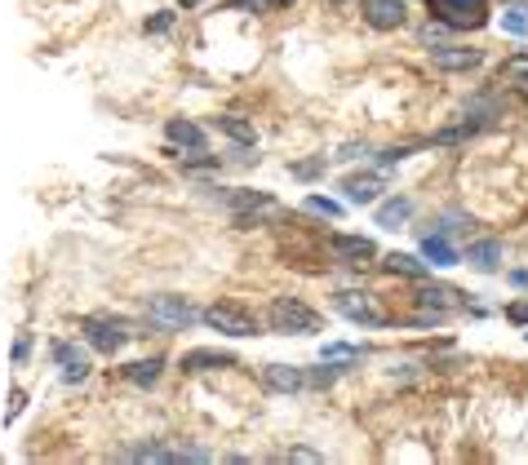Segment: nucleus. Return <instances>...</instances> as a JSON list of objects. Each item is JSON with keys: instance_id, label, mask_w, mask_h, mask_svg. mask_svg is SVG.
<instances>
[{"instance_id": "1", "label": "nucleus", "mask_w": 528, "mask_h": 465, "mask_svg": "<svg viewBox=\"0 0 528 465\" xmlns=\"http://www.w3.org/2000/svg\"><path fill=\"white\" fill-rule=\"evenodd\" d=\"M266 324H271V333H284V337L324 333V315L316 306H307L302 297H275L271 310H266Z\"/></svg>"}, {"instance_id": "2", "label": "nucleus", "mask_w": 528, "mask_h": 465, "mask_svg": "<svg viewBox=\"0 0 528 465\" xmlns=\"http://www.w3.org/2000/svg\"><path fill=\"white\" fill-rule=\"evenodd\" d=\"M222 205L236 213V222L240 226H258V222H275L284 208H280V200H271V196H263V191H227L222 196Z\"/></svg>"}, {"instance_id": "3", "label": "nucleus", "mask_w": 528, "mask_h": 465, "mask_svg": "<svg viewBox=\"0 0 528 465\" xmlns=\"http://www.w3.org/2000/svg\"><path fill=\"white\" fill-rule=\"evenodd\" d=\"M147 319L164 328V333H182L200 319V310L191 306L187 297H173V293H160V297H147Z\"/></svg>"}, {"instance_id": "4", "label": "nucleus", "mask_w": 528, "mask_h": 465, "mask_svg": "<svg viewBox=\"0 0 528 465\" xmlns=\"http://www.w3.org/2000/svg\"><path fill=\"white\" fill-rule=\"evenodd\" d=\"M200 319L209 324L213 333H222V337H258V319L245 306H236V302H213Z\"/></svg>"}, {"instance_id": "5", "label": "nucleus", "mask_w": 528, "mask_h": 465, "mask_svg": "<svg viewBox=\"0 0 528 465\" xmlns=\"http://www.w3.org/2000/svg\"><path fill=\"white\" fill-rule=\"evenodd\" d=\"M431 14L444 27H484V0H431Z\"/></svg>"}, {"instance_id": "6", "label": "nucleus", "mask_w": 528, "mask_h": 465, "mask_svg": "<svg viewBox=\"0 0 528 465\" xmlns=\"http://www.w3.org/2000/svg\"><path fill=\"white\" fill-rule=\"evenodd\" d=\"M129 337H134V333H129V324H120V319H85V342H89L94 351H103V355H116Z\"/></svg>"}, {"instance_id": "7", "label": "nucleus", "mask_w": 528, "mask_h": 465, "mask_svg": "<svg viewBox=\"0 0 528 465\" xmlns=\"http://www.w3.org/2000/svg\"><path fill=\"white\" fill-rule=\"evenodd\" d=\"M329 249H333V258L342 261V266H369V261H377V244H373L369 235H333Z\"/></svg>"}, {"instance_id": "8", "label": "nucleus", "mask_w": 528, "mask_h": 465, "mask_svg": "<svg viewBox=\"0 0 528 465\" xmlns=\"http://www.w3.org/2000/svg\"><path fill=\"white\" fill-rule=\"evenodd\" d=\"M365 23L373 32H395L409 23V9H404V0H365Z\"/></svg>"}, {"instance_id": "9", "label": "nucleus", "mask_w": 528, "mask_h": 465, "mask_svg": "<svg viewBox=\"0 0 528 465\" xmlns=\"http://www.w3.org/2000/svg\"><path fill=\"white\" fill-rule=\"evenodd\" d=\"M338 310L356 324H369V328L386 324V310L373 302V293H338Z\"/></svg>"}, {"instance_id": "10", "label": "nucleus", "mask_w": 528, "mask_h": 465, "mask_svg": "<svg viewBox=\"0 0 528 465\" xmlns=\"http://www.w3.org/2000/svg\"><path fill=\"white\" fill-rule=\"evenodd\" d=\"M263 386L266 390H275V395H293V390H302V386H307V377H302L298 368H289V363H266L263 368Z\"/></svg>"}, {"instance_id": "11", "label": "nucleus", "mask_w": 528, "mask_h": 465, "mask_svg": "<svg viewBox=\"0 0 528 465\" xmlns=\"http://www.w3.org/2000/svg\"><path fill=\"white\" fill-rule=\"evenodd\" d=\"M431 62L435 67H444V71H471L484 62V53L479 50H458V45H435L431 50Z\"/></svg>"}, {"instance_id": "12", "label": "nucleus", "mask_w": 528, "mask_h": 465, "mask_svg": "<svg viewBox=\"0 0 528 465\" xmlns=\"http://www.w3.org/2000/svg\"><path fill=\"white\" fill-rule=\"evenodd\" d=\"M164 138L173 147H182V151H205V129L196 120H169L164 124Z\"/></svg>"}, {"instance_id": "13", "label": "nucleus", "mask_w": 528, "mask_h": 465, "mask_svg": "<svg viewBox=\"0 0 528 465\" xmlns=\"http://www.w3.org/2000/svg\"><path fill=\"white\" fill-rule=\"evenodd\" d=\"M342 196H347V205H373L382 196V178L377 173H356V178L342 182Z\"/></svg>"}, {"instance_id": "14", "label": "nucleus", "mask_w": 528, "mask_h": 465, "mask_svg": "<svg viewBox=\"0 0 528 465\" xmlns=\"http://www.w3.org/2000/svg\"><path fill=\"white\" fill-rule=\"evenodd\" d=\"M382 270L386 275H404V279H431V261H418L413 253H386L382 258Z\"/></svg>"}, {"instance_id": "15", "label": "nucleus", "mask_w": 528, "mask_h": 465, "mask_svg": "<svg viewBox=\"0 0 528 465\" xmlns=\"http://www.w3.org/2000/svg\"><path fill=\"white\" fill-rule=\"evenodd\" d=\"M467 293H458V288H444V284H431L426 279L422 288H418V302H422V310H453L458 302H462Z\"/></svg>"}, {"instance_id": "16", "label": "nucleus", "mask_w": 528, "mask_h": 465, "mask_svg": "<svg viewBox=\"0 0 528 465\" xmlns=\"http://www.w3.org/2000/svg\"><path fill=\"white\" fill-rule=\"evenodd\" d=\"M231 355H222V351H191V355H182V372H213V368H231Z\"/></svg>"}, {"instance_id": "17", "label": "nucleus", "mask_w": 528, "mask_h": 465, "mask_svg": "<svg viewBox=\"0 0 528 465\" xmlns=\"http://www.w3.org/2000/svg\"><path fill=\"white\" fill-rule=\"evenodd\" d=\"M53 360L62 363V377H67V381H85L89 363H85V355H80L76 346H67V342H62V346H53Z\"/></svg>"}, {"instance_id": "18", "label": "nucleus", "mask_w": 528, "mask_h": 465, "mask_svg": "<svg viewBox=\"0 0 528 465\" xmlns=\"http://www.w3.org/2000/svg\"><path fill=\"white\" fill-rule=\"evenodd\" d=\"M422 258L431 266H453L458 261V249L444 240V235H422Z\"/></svg>"}, {"instance_id": "19", "label": "nucleus", "mask_w": 528, "mask_h": 465, "mask_svg": "<svg viewBox=\"0 0 528 465\" xmlns=\"http://www.w3.org/2000/svg\"><path fill=\"white\" fill-rule=\"evenodd\" d=\"M467 261H471L476 270H497V261H502V249H497V240H476V244L467 249Z\"/></svg>"}, {"instance_id": "20", "label": "nucleus", "mask_w": 528, "mask_h": 465, "mask_svg": "<svg viewBox=\"0 0 528 465\" xmlns=\"http://www.w3.org/2000/svg\"><path fill=\"white\" fill-rule=\"evenodd\" d=\"M218 129H222L227 138H236L240 147H254V138H258V133H254V124H249V120H240V115H222V120H218Z\"/></svg>"}, {"instance_id": "21", "label": "nucleus", "mask_w": 528, "mask_h": 465, "mask_svg": "<svg viewBox=\"0 0 528 465\" xmlns=\"http://www.w3.org/2000/svg\"><path fill=\"white\" fill-rule=\"evenodd\" d=\"M502 76H506L511 85H520V89L528 94V53H515V58H506V62H502Z\"/></svg>"}, {"instance_id": "22", "label": "nucleus", "mask_w": 528, "mask_h": 465, "mask_svg": "<svg viewBox=\"0 0 528 465\" xmlns=\"http://www.w3.org/2000/svg\"><path fill=\"white\" fill-rule=\"evenodd\" d=\"M409 213H413V205H409V200H391V205L377 208V226H400Z\"/></svg>"}, {"instance_id": "23", "label": "nucleus", "mask_w": 528, "mask_h": 465, "mask_svg": "<svg viewBox=\"0 0 528 465\" xmlns=\"http://www.w3.org/2000/svg\"><path fill=\"white\" fill-rule=\"evenodd\" d=\"M160 368H164V363H160V360H143V363H129V381H138V386H156Z\"/></svg>"}, {"instance_id": "24", "label": "nucleus", "mask_w": 528, "mask_h": 465, "mask_svg": "<svg viewBox=\"0 0 528 465\" xmlns=\"http://www.w3.org/2000/svg\"><path fill=\"white\" fill-rule=\"evenodd\" d=\"M129 457H134V461H178V452H173V448H160V443H143V448H134Z\"/></svg>"}, {"instance_id": "25", "label": "nucleus", "mask_w": 528, "mask_h": 465, "mask_svg": "<svg viewBox=\"0 0 528 465\" xmlns=\"http://www.w3.org/2000/svg\"><path fill=\"white\" fill-rule=\"evenodd\" d=\"M307 213H320V217H342V205H338V200H324V196H307Z\"/></svg>"}, {"instance_id": "26", "label": "nucleus", "mask_w": 528, "mask_h": 465, "mask_svg": "<svg viewBox=\"0 0 528 465\" xmlns=\"http://www.w3.org/2000/svg\"><path fill=\"white\" fill-rule=\"evenodd\" d=\"M502 27L515 32V36H528V18L524 14H502Z\"/></svg>"}, {"instance_id": "27", "label": "nucleus", "mask_w": 528, "mask_h": 465, "mask_svg": "<svg viewBox=\"0 0 528 465\" xmlns=\"http://www.w3.org/2000/svg\"><path fill=\"white\" fill-rule=\"evenodd\" d=\"M293 173H298V178H316V173H324V160H307V164H293Z\"/></svg>"}, {"instance_id": "28", "label": "nucleus", "mask_w": 528, "mask_h": 465, "mask_svg": "<svg viewBox=\"0 0 528 465\" xmlns=\"http://www.w3.org/2000/svg\"><path fill=\"white\" fill-rule=\"evenodd\" d=\"M333 377H338V368H329V363H324V368H316V372H311L307 381H311V386H329Z\"/></svg>"}, {"instance_id": "29", "label": "nucleus", "mask_w": 528, "mask_h": 465, "mask_svg": "<svg viewBox=\"0 0 528 465\" xmlns=\"http://www.w3.org/2000/svg\"><path fill=\"white\" fill-rule=\"evenodd\" d=\"M356 351L351 346H324V360H351Z\"/></svg>"}, {"instance_id": "30", "label": "nucleus", "mask_w": 528, "mask_h": 465, "mask_svg": "<svg viewBox=\"0 0 528 465\" xmlns=\"http://www.w3.org/2000/svg\"><path fill=\"white\" fill-rule=\"evenodd\" d=\"M169 27H173V14H160V18L147 23V32H169Z\"/></svg>"}, {"instance_id": "31", "label": "nucleus", "mask_w": 528, "mask_h": 465, "mask_svg": "<svg viewBox=\"0 0 528 465\" xmlns=\"http://www.w3.org/2000/svg\"><path fill=\"white\" fill-rule=\"evenodd\" d=\"M231 5H236V9H266L271 0H231Z\"/></svg>"}, {"instance_id": "32", "label": "nucleus", "mask_w": 528, "mask_h": 465, "mask_svg": "<svg viewBox=\"0 0 528 465\" xmlns=\"http://www.w3.org/2000/svg\"><path fill=\"white\" fill-rule=\"evenodd\" d=\"M511 319H515V324H528V302H520V306H511Z\"/></svg>"}, {"instance_id": "33", "label": "nucleus", "mask_w": 528, "mask_h": 465, "mask_svg": "<svg viewBox=\"0 0 528 465\" xmlns=\"http://www.w3.org/2000/svg\"><path fill=\"white\" fill-rule=\"evenodd\" d=\"M289 457H293V461H320L316 452H307V448H293V452H289Z\"/></svg>"}, {"instance_id": "34", "label": "nucleus", "mask_w": 528, "mask_h": 465, "mask_svg": "<svg viewBox=\"0 0 528 465\" xmlns=\"http://www.w3.org/2000/svg\"><path fill=\"white\" fill-rule=\"evenodd\" d=\"M511 279H515V288H528V270H515Z\"/></svg>"}, {"instance_id": "35", "label": "nucleus", "mask_w": 528, "mask_h": 465, "mask_svg": "<svg viewBox=\"0 0 528 465\" xmlns=\"http://www.w3.org/2000/svg\"><path fill=\"white\" fill-rule=\"evenodd\" d=\"M182 5H187V9H191V5H200V0H182Z\"/></svg>"}, {"instance_id": "36", "label": "nucleus", "mask_w": 528, "mask_h": 465, "mask_svg": "<svg viewBox=\"0 0 528 465\" xmlns=\"http://www.w3.org/2000/svg\"><path fill=\"white\" fill-rule=\"evenodd\" d=\"M271 5H289V0H271Z\"/></svg>"}, {"instance_id": "37", "label": "nucleus", "mask_w": 528, "mask_h": 465, "mask_svg": "<svg viewBox=\"0 0 528 465\" xmlns=\"http://www.w3.org/2000/svg\"><path fill=\"white\" fill-rule=\"evenodd\" d=\"M338 5H342V0H338Z\"/></svg>"}]
</instances>
